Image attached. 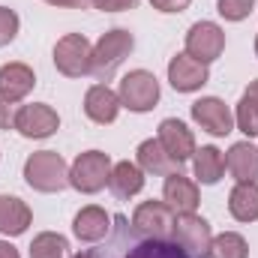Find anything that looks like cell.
<instances>
[{"label":"cell","instance_id":"6da1fadb","mask_svg":"<svg viewBox=\"0 0 258 258\" xmlns=\"http://www.w3.org/2000/svg\"><path fill=\"white\" fill-rule=\"evenodd\" d=\"M114 240L105 249H99V258H192L186 255L174 240H150L135 237V228H129L126 216H114Z\"/></svg>","mask_w":258,"mask_h":258},{"label":"cell","instance_id":"7a4b0ae2","mask_svg":"<svg viewBox=\"0 0 258 258\" xmlns=\"http://www.w3.org/2000/svg\"><path fill=\"white\" fill-rule=\"evenodd\" d=\"M24 180L39 192H60L69 183V168L54 150H39L24 162Z\"/></svg>","mask_w":258,"mask_h":258},{"label":"cell","instance_id":"3957f363","mask_svg":"<svg viewBox=\"0 0 258 258\" xmlns=\"http://www.w3.org/2000/svg\"><path fill=\"white\" fill-rule=\"evenodd\" d=\"M132 48H135V39H132L129 30H108V33L96 42V48H93L90 75H96L99 81H108V78L117 72V66L129 57Z\"/></svg>","mask_w":258,"mask_h":258},{"label":"cell","instance_id":"277c9868","mask_svg":"<svg viewBox=\"0 0 258 258\" xmlns=\"http://www.w3.org/2000/svg\"><path fill=\"white\" fill-rule=\"evenodd\" d=\"M108 177H111V159L102 150L81 153L72 162V168H69V183L84 195H93V192H99V189H105Z\"/></svg>","mask_w":258,"mask_h":258},{"label":"cell","instance_id":"5b68a950","mask_svg":"<svg viewBox=\"0 0 258 258\" xmlns=\"http://www.w3.org/2000/svg\"><path fill=\"white\" fill-rule=\"evenodd\" d=\"M174 222H177V213H174L165 201H144V204H138L135 213H132V228H135V234L150 237V240H171Z\"/></svg>","mask_w":258,"mask_h":258},{"label":"cell","instance_id":"8992f818","mask_svg":"<svg viewBox=\"0 0 258 258\" xmlns=\"http://www.w3.org/2000/svg\"><path fill=\"white\" fill-rule=\"evenodd\" d=\"M90 57L93 48L84 33H66L63 39L54 45V66L63 72L66 78H81L90 72Z\"/></svg>","mask_w":258,"mask_h":258},{"label":"cell","instance_id":"52a82bcc","mask_svg":"<svg viewBox=\"0 0 258 258\" xmlns=\"http://www.w3.org/2000/svg\"><path fill=\"white\" fill-rule=\"evenodd\" d=\"M120 105H126L129 111H150L159 102V81L147 72V69H135L120 81Z\"/></svg>","mask_w":258,"mask_h":258},{"label":"cell","instance_id":"ba28073f","mask_svg":"<svg viewBox=\"0 0 258 258\" xmlns=\"http://www.w3.org/2000/svg\"><path fill=\"white\" fill-rule=\"evenodd\" d=\"M171 240H174L186 255L207 258L210 243H213V234H210V225H207L201 216H195V213H177Z\"/></svg>","mask_w":258,"mask_h":258},{"label":"cell","instance_id":"9c48e42d","mask_svg":"<svg viewBox=\"0 0 258 258\" xmlns=\"http://www.w3.org/2000/svg\"><path fill=\"white\" fill-rule=\"evenodd\" d=\"M225 51V33L219 24L213 21H195L186 33V54L201 60V63H210L216 60L219 54Z\"/></svg>","mask_w":258,"mask_h":258},{"label":"cell","instance_id":"30bf717a","mask_svg":"<svg viewBox=\"0 0 258 258\" xmlns=\"http://www.w3.org/2000/svg\"><path fill=\"white\" fill-rule=\"evenodd\" d=\"M60 126V117L51 105L45 102H33V105H21L15 114V129L24 138H48L54 129Z\"/></svg>","mask_w":258,"mask_h":258},{"label":"cell","instance_id":"8fae6325","mask_svg":"<svg viewBox=\"0 0 258 258\" xmlns=\"http://www.w3.org/2000/svg\"><path fill=\"white\" fill-rule=\"evenodd\" d=\"M207 78H210L207 63L189 57L186 51L177 54V57L168 63V81H171V87H174L177 93H192V90H198V87L207 84Z\"/></svg>","mask_w":258,"mask_h":258},{"label":"cell","instance_id":"7c38bea8","mask_svg":"<svg viewBox=\"0 0 258 258\" xmlns=\"http://www.w3.org/2000/svg\"><path fill=\"white\" fill-rule=\"evenodd\" d=\"M156 141L162 144V150H165L177 165H183V162L195 153L192 132L186 129L183 120H174V117H168V120H162V123H159V138H156Z\"/></svg>","mask_w":258,"mask_h":258},{"label":"cell","instance_id":"4fadbf2b","mask_svg":"<svg viewBox=\"0 0 258 258\" xmlns=\"http://www.w3.org/2000/svg\"><path fill=\"white\" fill-rule=\"evenodd\" d=\"M192 117H195V123L204 132H210V135H228L234 129V117H231L228 105L222 99H216V96L198 99L192 105Z\"/></svg>","mask_w":258,"mask_h":258},{"label":"cell","instance_id":"5bb4252c","mask_svg":"<svg viewBox=\"0 0 258 258\" xmlns=\"http://www.w3.org/2000/svg\"><path fill=\"white\" fill-rule=\"evenodd\" d=\"M84 114L93 123H114L120 114V96L108 87V84H93L84 96Z\"/></svg>","mask_w":258,"mask_h":258},{"label":"cell","instance_id":"9a60e30c","mask_svg":"<svg viewBox=\"0 0 258 258\" xmlns=\"http://www.w3.org/2000/svg\"><path fill=\"white\" fill-rule=\"evenodd\" d=\"M162 195H165V204L174 213H195V207H198V186L189 177H183L180 171H174V174L165 177Z\"/></svg>","mask_w":258,"mask_h":258},{"label":"cell","instance_id":"2e32d148","mask_svg":"<svg viewBox=\"0 0 258 258\" xmlns=\"http://www.w3.org/2000/svg\"><path fill=\"white\" fill-rule=\"evenodd\" d=\"M225 171H228L237 183L258 180V150L249 141H237V144L225 153Z\"/></svg>","mask_w":258,"mask_h":258},{"label":"cell","instance_id":"e0dca14e","mask_svg":"<svg viewBox=\"0 0 258 258\" xmlns=\"http://www.w3.org/2000/svg\"><path fill=\"white\" fill-rule=\"evenodd\" d=\"M108 228H111V216H108L102 207H96V204L84 207V210L75 216V222H72L75 237L84 240V243H99V240H105Z\"/></svg>","mask_w":258,"mask_h":258},{"label":"cell","instance_id":"ac0fdd59","mask_svg":"<svg viewBox=\"0 0 258 258\" xmlns=\"http://www.w3.org/2000/svg\"><path fill=\"white\" fill-rule=\"evenodd\" d=\"M33 84H36V75H33L30 66H24V63L0 66V93H6L12 102L24 99L33 90Z\"/></svg>","mask_w":258,"mask_h":258},{"label":"cell","instance_id":"d6986e66","mask_svg":"<svg viewBox=\"0 0 258 258\" xmlns=\"http://www.w3.org/2000/svg\"><path fill=\"white\" fill-rule=\"evenodd\" d=\"M30 225V210L21 198L15 195H0V234L18 237Z\"/></svg>","mask_w":258,"mask_h":258},{"label":"cell","instance_id":"ffe728a7","mask_svg":"<svg viewBox=\"0 0 258 258\" xmlns=\"http://www.w3.org/2000/svg\"><path fill=\"white\" fill-rule=\"evenodd\" d=\"M138 168L141 171H150V174H162V177L180 171V165L162 150V144L156 138H147V141L138 144Z\"/></svg>","mask_w":258,"mask_h":258},{"label":"cell","instance_id":"44dd1931","mask_svg":"<svg viewBox=\"0 0 258 258\" xmlns=\"http://www.w3.org/2000/svg\"><path fill=\"white\" fill-rule=\"evenodd\" d=\"M228 210L237 222H255L258 219V183H237L228 195Z\"/></svg>","mask_w":258,"mask_h":258},{"label":"cell","instance_id":"7402d4cb","mask_svg":"<svg viewBox=\"0 0 258 258\" xmlns=\"http://www.w3.org/2000/svg\"><path fill=\"white\" fill-rule=\"evenodd\" d=\"M108 186L117 198H132L144 189V171L135 165V162H117L111 168V177H108Z\"/></svg>","mask_w":258,"mask_h":258},{"label":"cell","instance_id":"603a6c76","mask_svg":"<svg viewBox=\"0 0 258 258\" xmlns=\"http://www.w3.org/2000/svg\"><path fill=\"white\" fill-rule=\"evenodd\" d=\"M222 174H225V156H222V150H216V147L195 150V177H198V183L213 186V183H219Z\"/></svg>","mask_w":258,"mask_h":258},{"label":"cell","instance_id":"cb8c5ba5","mask_svg":"<svg viewBox=\"0 0 258 258\" xmlns=\"http://www.w3.org/2000/svg\"><path fill=\"white\" fill-rule=\"evenodd\" d=\"M246 255H249V246H246V240H243L240 234H234V231H225V234L213 237L210 252H207V258H246Z\"/></svg>","mask_w":258,"mask_h":258},{"label":"cell","instance_id":"d4e9b609","mask_svg":"<svg viewBox=\"0 0 258 258\" xmlns=\"http://www.w3.org/2000/svg\"><path fill=\"white\" fill-rule=\"evenodd\" d=\"M66 252H69L66 237L51 234V231L39 234V237L30 243V258H66Z\"/></svg>","mask_w":258,"mask_h":258},{"label":"cell","instance_id":"484cf974","mask_svg":"<svg viewBox=\"0 0 258 258\" xmlns=\"http://www.w3.org/2000/svg\"><path fill=\"white\" fill-rule=\"evenodd\" d=\"M237 126L243 129L249 138L258 135V99H252L249 93L240 96V105H237Z\"/></svg>","mask_w":258,"mask_h":258},{"label":"cell","instance_id":"4316f807","mask_svg":"<svg viewBox=\"0 0 258 258\" xmlns=\"http://www.w3.org/2000/svg\"><path fill=\"white\" fill-rule=\"evenodd\" d=\"M252 6H255V0H219L216 3V9L225 21H243L252 12Z\"/></svg>","mask_w":258,"mask_h":258},{"label":"cell","instance_id":"83f0119b","mask_svg":"<svg viewBox=\"0 0 258 258\" xmlns=\"http://www.w3.org/2000/svg\"><path fill=\"white\" fill-rule=\"evenodd\" d=\"M15 33H18V15H15L12 9L0 6V48L9 45V42L15 39Z\"/></svg>","mask_w":258,"mask_h":258},{"label":"cell","instance_id":"f1b7e54d","mask_svg":"<svg viewBox=\"0 0 258 258\" xmlns=\"http://www.w3.org/2000/svg\"><path fill=\"white\" fill-rule=\"evenodd\" d=\"M15 114H18L15 102L6 93H0V129H15Z\"/></svg>","mask_w":258,"mask_h":258},{"label":"cell","instance_id":"f546056e","mask_svg":"<svg viewBox=\"0 0 258 258\" xmlns=\"http://www.w3.org/2000/svg\"><path fill=\"white\" fill-rule=\"evenodd\" d=\"M135 3L138 0H93V6L102 12H123V9H132Z\"/></svg>","mask_w":258,"mask_h":258},{"label":"cell","instance_id":"4dcf8cb0","mask_svg":"<svg viewBox=\"0 0 258 258\" xmlns=\"http://www.w3.org/2000/svg\"><path fill=\"white\" fill-rule=\"evenodd\" d=\"M189 3L192 0H150V6L159 9V12H183Z\"/></svg>","mask_w":258,"mask_h":258},{"label":"cell","instance_id":"1f68e13d","mask_svg":"<svg viewBox=\"0 0 258 258\" xmlns=\"http://www.w3.org/2000/svg\"><path fill=\"white\" fill-rule=\"evenodd\" d=\"M45 3H51V6H63V9H81L87 0H45Z\"/></svg>","mask_w":258,"mask_h":258},{"label":"cell","instance_id":"d6a6232c","mask_svg":"<svg viewBox=\"0 0 258 258\" xmlns=\"http://www.w3.org/2000/svg\"><path fill=\"white\" fill-rule=\"evenodd\" d=\"M0 258H21V255H18V249L12 243H3L0 240Z\"/></svg>","mask_w":258,"mask_h":258},{"label":"cell","instance_id":"836d02e7","mask_svg":"<svg viewBox=\"0 0 258 258\" xmlns=\"http://www.w3.org/2000/svg\"><path fill=\"white\" fill-rule=\"evenodd\" d=\"M72 258H99V252L96 249H84V252H78V255H72Z\"/></svg>","mask_w":258,"mask_h":258},{"label":"cell","instance_id":"e575fe53","mask_svg":"<svg viewBox=\"0 0 258 258\" xmlns=\"http://www.w3.org/2000/svg\"><path fill=\"white\" fill-rule=\"evenodd\" d=\"M246 93H249V96H252V99H258V81H252V84H249V87H246Z\"/></svg>","mask_w":258,"mask_h":258},{"label":"cell","instance_id":"d590c367","mask_svg":"<svg viewBox=\"0 0 258 258\" xmlns=\"http://www.w3.org/2000/svg\"><path fill=\"white\" fill-rule=\"evenodd\" d=\"M255 54H258V39H255Z\"/></svg>","mask_w":258,"mask_h":258}]
</instances>
